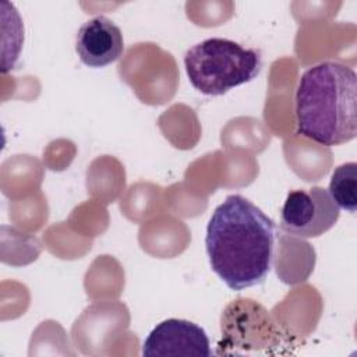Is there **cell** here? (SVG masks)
<instances>
[{"label": "cell", "mask_w": 357, "mask_h": 357, "mask_svg": "<svg viewBox=\"0 0 357 357\" xmlns=\"http://www.w3.org/2000/svg\"><path fill=\"white\" fill-rule=\"evenodd\" d=\"M335 204L353 213L357 208V163L347 162L337 166L331 177L329 190Z\"/></svg>", "instance_id": "obj_8"}, {"label": "cell", "mask_w": 357, "mask_h": 357, "mask_svg": "<svg viewBox=\"0 0 357 357\" xmlns=\"http://www.w3.org/2000/svg\"><path fill=\"white\" fill-rule=\"evenodd\" d=\"M184 66L198 92L219 96L257 78L262 70V57L257 49L223 38H209L185 52Z\"/></svg>", "instance_id": "obj_3"}, {"label": "cell", "mask_w": 357, "mask_h": 357, "mask_svg": "<svg viewBox=\"0 0 357 357\" xmlns=\"http://www.w3.org/2000/svg\"><path fill=\"white\" fill-rule=\"evenodd\" d=\"M220 328L225 346L244 350L279 346L282 340L280 329L268 311L251 298H238L227 304Z\"/></svg>", "instance_id": "obj_4"}, {"label": "cell", "mask_w": 357, "mask_h": 357, "mask_svg": "<svg viewBox=\"0 0 357 357\" xmlns=\"http://www.w3.org/2000/svg\"><path fill=\"white\" fill-rule=\"evenodd\" d=\"M124 50L121 29L103 15L84 22L75 38V52L79 60L93 68L112 64Z\"/></svg>", "instance_id": "obj_7"}, {"label": "cell", "mask_w": 357, "mask_h": 357, "mask_svg": "<svg viewBox=\"0 0 357 357\" xmlns=\"http://www.w3.org/2000/svg\"><path fill=\"white\" fill-rule=\"evenodd\" d=\"M339 206L328 190L311 187L287 194L280 213V229L296 237H318L337 222Z\"/></svg>", "instance_id": "obj_5"}, {"label": "cell", "mask_w": 357, "mask_h": 357, "mask_svg": "<svg viewBox=\"0 0 357 357\" xmlns=\"http://www.w3.org/2000/svg\"><path fill=\"white\" fill-rule=\"evenodd\" d=\"M297 132L325 146L342 145L357 134V74L339 61L308 68L296 91Z\"/></svg>", "instance_id": "obj_2"}, {"label": "cell", "mask_w": 357, "mask_h": 357, "mask_svg": "<svg viewBox=\"0 0 357 357\" xmlns=\"http://www.w3.org/2000/svg\"><path fill=\"white\" fill-rule=\"evenodd\" d=\"M142 354L209 357L212 354L206 332L194 322L170 318L158 324L146 336Z\"/></svg>", "instance_id": "obj_6"}, {"label": "cell", "mask_w": 357, "mask_h": 357, "mask_svg": "<svg viewBox=\"0 0 357 357\" xmlns=\"http://www.w3.org/2000/svg\"><path fill=\"white\" fill-rule=\"evenodd\" d=\"M273 247V220L243 195L226 197L208 222L205 248L211 268L231 290L266 279Z\"/></svg>", "instance_id": "obj_1"}]
</instances>
